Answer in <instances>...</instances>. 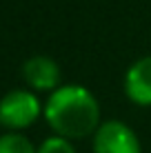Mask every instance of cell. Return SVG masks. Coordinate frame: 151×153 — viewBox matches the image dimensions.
<instances>
[{
	"mask_svg": "<svg viewBox=\"0 0 151 153\" xmlns=\"http://www.w3.org/2000/svg\"><path fill=\"white\" fill-rule=\"evenodd\" d=\"M45 120L56 135L67 140L85 138L100 126V107L91 91L80 84H62L45 104Z\"/></svg>",
	"mask_w": 151,
	"mask_h": 153,
	"instance_id": "6da1fadb",
	"label": "cell"
},
{
	"mask_svg": "<svg viewBox=\"0 0 151 153\" xmlns=\"http://www.w3.org/2000/svg\"><path fill=\"white\" fill-rule=\"evenodd\" d=\"M38 115H40V102L33 91L16 89L0 100V124L11 131L31 126L38 120Z\"/></svg>",
	"mask_w": 151,
	"mask_h": 153,
	"instance_id": "7a4b0ae2",
	"label": "cell"
},
{
	"mask_svg": "<svg viewBox=\"0 0 151 153\" xmlns=\"http://www.w3.org/2000/svg\"><path fill=\"white\" fill-rule=\"evenodd\" d=\"M93 153H142V149L133 129L120 120H109L93 135Z\"/></svg>",
	"mask_w": 151,
	"mask_h": 153,
	"instance_id": "3957f363",
	"label": "cell"
},
{
	"mask_svg": "<svg viewBox=\"0 0 151 153\" xmlns=\"http://www.w3.org/2000/svg\"><path fill=\"white\" fill-rule=\"evenodd\" d=\"M22 78L36 91H56L60 87V67L47 56H33L25 62Z\"/></svg>",
	"mask_w": 151,
	"mask_h": 153,
	"instance_id": "277c9868",
	"label": "cell"
},
{
	"mask_svg": "<svg viewBox=\"0 0 151 153\" xmlns=\"http://www.w3.org/2000/svg\"><path fill=\"white\" fill-rule=\"evenodd\" d=\"M124 93L138 107H151V56H144L129 67L124 76Z\"/></svg>",
	"mask_w": 151,
	"mask_h": 153,
	"instance_id": "5b68a950",
	"label": "cell"
},
{
	"mask_svg": "<svg viewBox=\"0 0 151 153\" xmlns=\"http://www.w3.org/2000/svg\"><path fill=\"white\" fill-rule=\"evenodd\" d=\"M0 153H38V149H33V144L25 135L11 131L0 138Z\"/></svg>",
	"mask_w": 151,
	"mask_h": 153,
	"instance_id": "8992f818",
	"label": "cell"
},
{
	"mask_svg": "<svg viewBox=\"0 0 151 153\" xmlns=\"http://www.w3.org/2000/svg\"><path fill=\"white\" fill-rule=\"evenodd\" d=\"M38 153H76V149L71 146V142L67 138H60V135H54V138L45 140L40 144Z\"/></svg>",
	"mask_w": 151,
	"mask_h": 153,
	"instance_id": "52a82bcc",
	"label": "cell"
}]
</instances>
